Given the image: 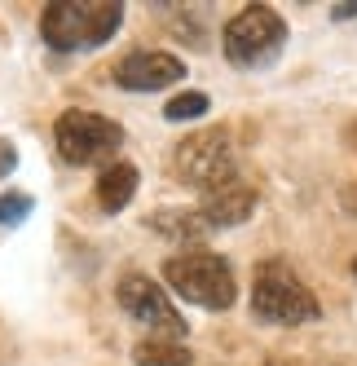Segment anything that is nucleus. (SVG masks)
Instances as JSON below:
<instances>
[{
    "instance_id": "nucleus-5",
    "label": "nucleus",
    "mask_w": 357,
    "mask_h": 366,
    "mask_svg": "<svg viewBox=\"0 0 357 366\" xmlns=\"http://www.w3.org/2000/svg\"><path fill=\"white\" fill-rule=\"evenodd\" d=\"M54 142L66 164H106L111 168L124 146V128L93 111H62L54 124Z\"/></svg>"
},
{
    "instance_id": "nucleus-13",
    "label": "nucleus",
    "mask_w": 357,
    "mask_h": 366,
    "mask_svg": "<svg viewBox=\"0 0 357 366\" xmlns=\"http://www.w3.org/2000/svg\"><path fill=\"white\" fill-rule=\"evenodd\" d=\"M208 107H212L208 93H181V97H172L168 107H164V115H168L172 124H186V119H198Z\"/></svg>"
},
{
    "instance_id": "nucleus-8",
    "label": "nucleus",
    "mask_w": 357,
    "mask_h": 366,
    "mask_svg": "<svg viewBox=\"0 0 357 366\" xmlns=\"http://www.w3.org/2000/svg\"><path fill=\"white\" fill-rule=\"evenodd\" d=\"M186 75V62L164 54V49H141V54H129L115 66V84L119 89H133V93H155L168 89Z\"/></svg>"
},
{
    "instance_id": "nucleus-6",
    "label": "nucleus",
    "mask_w": 357,
    "mask_h": 366,
    "mask_svg": "<svg viewBox=\"0 0 357 366\" xmlns=\"http://www.w3.org/2000/svg\"><path fill=\"white\" fill-rule=\"evenodd\" d=\"M172 168H176V177H181L186 186H194L203 194L225 186V181H234L238 172H234V146H229V133L225 128H203V133L186 137L181 146H176V154H172Z\"/></svg>"
},
{
    "instance_id": "nucleus-12",
    "label": "nucleus",
    "mask_w": 357,
    "mask_h": 366,
    "mask_svg": "<svg viewBox=\"0 0 357 366\" xmlns=\"http://www.w3.org/2000/svg\"><path fill=\"white\" fill-rule=\"evenodd\" d=\"M137 366H190V349L176 345V340H141L133 349Z\"/></svg>"
},
{
    "instance_id": "nucleus-11",
    "label": "nucleus",
    "mask_w": 357,
    "mask_h": 366,
    "mask_svg": "<svg viewBox=\"0 0 357 366\" xmlns=\"http://www.w3.org/2000/svg\"><path fill=\"white\" fill-rule=\"evenodd\" d=\"M150 229L168 234L176 243H190V239H203V234H208V221L198 212H186V207H164V212L150 217Z\"/></svg>"
},
{
    "instance_id": "nucleus-2",
    "label": "nucleus",
    "mask_w": 357,
    "mask_h": 366,
    "mask_svg": "<svg viewBox=\"0 0 357 366\" xmlns=\"http://www.w3.org/2000/svg\"><path fill=\"white\" fill-rule=\"evenodd\" d=\"M251 313L273 327H304V322H318L322 305L283 260H265L251 278Z\"/></svg>"
},
{
    "instance_id": "nucleus-9",
    "label": "nucleus",
    "mask_w": 357,
    "mask_h": 366,
    "mask_svg": "<svg viewBox=\"0 0 357 366\" xmlns=\"http://www.w3.org/2000/svg\"><path fill=\"white\" fill-rule=\"evenodd\" d=\"M251 207H256V190L234 177V181H225V186L203 194L198 217L208 221V229H221V225H243L251 217Z\"/></svg>"
},
{
    "instance_id": "nucleus-15",
    "label": "nucleus",
    "mask_w": 357,
    "mask_h": 366,
    "mask_svg": "<svg viewBox=\"0 0 357 366\" xmlns=\"http://www.w3.org/2000/svg\"><path fill=\"white\" fill-rule=\"evenodd\" d=\"M14 168H18V150H14V142L0 137V177H9Z\"/></svg>"
},
{
    "instance_id": "nucleus-10",
    "label": "nucleus",
    "mask_w": 357,
    "mask_h": 366,
    "mask_svg": "<svg viewBox=\"0 0 357 366\" xmlns=\"http://www.w3.org/2000/svg\"><path fill=\"white\" fill-rule=\"evenodd\" d=\"M137 194V168L133 164H111L97 177V203L101 212H124Z\"/></svg>"
},
{
    "instance_id": "nucleus-1",
    "label": "nucleus",
    "mask_w": 357,
    "mask_h": 366,
    "mask_svg": "<svg viewBox=\"0 0 357 366\" xmlns=\"http://www.w3.org/2000/svg\"><path fill=\"white\" fill-rule=\"evenodd\" d=\"M124 22V5L115 0H62L40 14V36L58 54H80V49L106 44Z\"/></svg>"
},
{
    "instance_id": "nucleus-3",
    "label": "nucleus",
    "mask_w": 357,
    "mask_h": 366,
    "mask_svg": "<svg viewBox=\"0 0 357 366\" xmlns=\"http://www.w3.org/2000/svg\"><path fill=\"white\" fill-rule=\"evenodd\" d=\"M164 278L181 300L198 305V309H229L238 296L234 287V269L225 265V256L216 252H181L164 260Z\"/></svg>"
},
{
    "instance_id": "nucleus-7",
    "label": "nucleus",
    "mask_w": 357,
    "mask_h": 366,
    "mask_svg": "<svg viewBox=\"0 0 357 366\" xmlns=\"http://www.w3.org/2000/svg\"><path fill=\"white\" fill-rule=\"evenodd\" d=\"M119 305L129 318H137L141 327H150L159 340H176V335H186V318L176 313V305L168 300L164 287H155V278H146V274H129L119 282Z\"/></svg>"
},
{
    "instance_id": "nucleus-14",
    "label": "nucleus",
    "mask_w": 357,
    "mask_h": 366,
    "mask_svg": "<svg viewBox=\"0 0 357 366\" xmlns=\"http://www.w3.org/2000/svg\"><path fill=\"white\" fill-rule=\"evenodd\" d=\"M31 194H0V225H18V221H27L31 212Z\"/></svg>"
},
{
    "instance_id": "nucleus-18",
    "label": "nucleus",
    "mask_w": 357,
    "mask_h": 366,
    "mask_svg": "<svg viewBox=\"0 0 357 366\" xmlns=\"http://www.w3.org/2000/svg\"><path fill=\"white\" fill-rule=\"evenodd\" d=\"M353 274H357V260H353Z\"/></svg>"
},
{
    "instance_id": "nucleus-17",
    "label": "nucleus",
    "mask_w": 357,
    "mask_h": 366,
    "mask_svg": "<svg viewBox=\"0 0 357 366\" xmlns=\"http://www.w3.org/2000/svg\"><path fill=\"white\" fill-rule=\"evenodd\" d=\"M348 203H353V212H357V190H353V194H348Z\"/></svg>"
},
{
    "instance_id": "nucleus-16",
    "label": "nucleus",
    "mask_w": 357,
    "mask_h": 366,
    "mask_svg": "<svg viewBox=\"0 0 357 366\" xmlns=\"http://www.w3.org/2000/svg\"><path fill=\"white\" fill-rule=\"evenodd\" d=\"M353 14H357V0H353V5H340V9H336V18H353Z\"/></svg>"
},
{
    "instance_id": "nucleus-4",
    "label": "nucleus",
    "mask_w": 357,
    "mask_h": 366,
    "mask_svg": "<svg viewBox=\"0 0 357 366\" xmlns=\"http://www.w3.org/2000/svg\"><path fill=\"white\" fill-rule=\"evenodd\" d=\"M283 49H287V22L269 5H247L225 22V58L243 71L273 66Z\"/></svg>"
}]
</instances>
